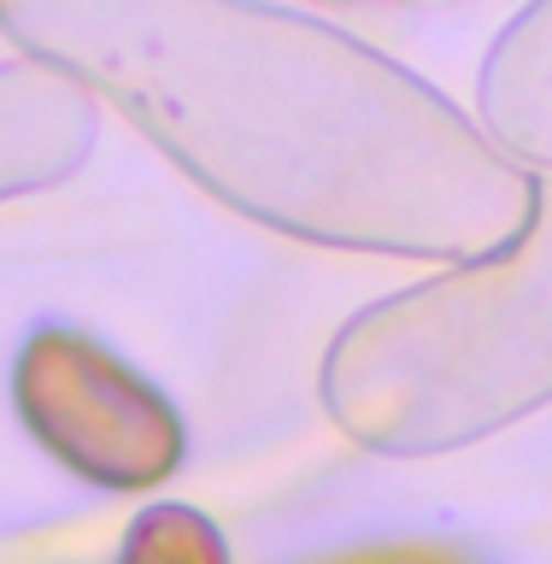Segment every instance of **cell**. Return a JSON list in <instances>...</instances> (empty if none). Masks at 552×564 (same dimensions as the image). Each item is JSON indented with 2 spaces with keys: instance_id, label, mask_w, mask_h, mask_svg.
<instances>
[{
  "instance_id": "obj_1",
  "label": "cell",
  "mask_w": 552,
  "mask_h": 564,
  "mask_svg": "<svg viewBox=\"0 0 552 564\" xmlns=\"http://www.w3.org/2000/svg\"><path fill=\"white\" fill-rule=\"evenodd\" d=\"M0 30L282 236L483 259L535 212L518 159L324 18L264 0H0Z\"/></svg>"
},
{
  "instance_id": "obj_2",
  "label": "cell",
  "mask_w": 552,
  "mask_h": 564,
  "mask_svg": "<svg viewBox=\"0 0 552 564\" xmlns=\"http://www.w3.org/2000/svg\"><path fill=\"white\" fill-rule=\"evenodd\" d=\"M552 400V188L506 247L365 306L324 359V405L370 453H447Z\"/></svg>"
},
{
  "instance_id": "obj_3",
  "label": "cell",
  "mask_w": 552,
  "mask_h": 564,
  "mask_svg": "<svg viewBox=\"0 0 552 564\" xmlns=\"http://www.w3.org/2000/svg\"><path fill=\"white\" fill-rule=\"evenodd\" d=\"M12 405L71 476L100 488H153L183 465V417L77 329H35L12 365Z\"/></svg>"
},
{
  "instance_id": "obj_4",
  "label": "cell",
  "mask_w": 552,
  "mask_h": 564,
  "mask_svg": "<svg viewBox=\"0 0 552 564\" xmlns=\"http://www.w3.org/2000/svg\"><path fill=\"white\" fill-rule=\"evenodd\" d=\"M88 148H95V95L35 59L0 65V200L65 183Z\"/></svg>"
},
{
  "instance_id": "obj_5",
  "label": "cell",
  "mask_w": 552,
  "mask_h": 564,
  "mask_svg": "<svg viewBox=\"0 0 552 564\" xmlns=\"http://www.w3.org/2000/svg\"><path fill=\"white\" fill-rule=\"evenodd\" d=\"M476 112L506 159L552 165V0H535L500 30L476 83Z\"/></svg>"
},
{
  "instance_id": "obj_6",
  "label": "cell",
  "mask_w": 552,
  "mask_h": 564,
  "mask_svg": "<svg viewBox=\"0 0 552 564\" xmlns=\"http://www.w3.org/2000/svg\"><path fill=\"white\" fill-rule=\"evenodd\" d=\"M118 564H229L218 523L194 506H148L123 535Z\"/></svg>"
},
{
  "instance_id": "obj_7",
  "label": "cell",
  "mask_w": 552,
  "mask_h": 564,
  "mask_svg": "<svg viewBox=\"0 0 552 564\" xmlns=\"http://www.w3.org/2000/svg\"><path fill=\"white\" fill-rule=\"evenodd\" d=\"M312 564H483V558L453 541H377V546H353V553H329Z\"/></svg>"
}]
</instances>
